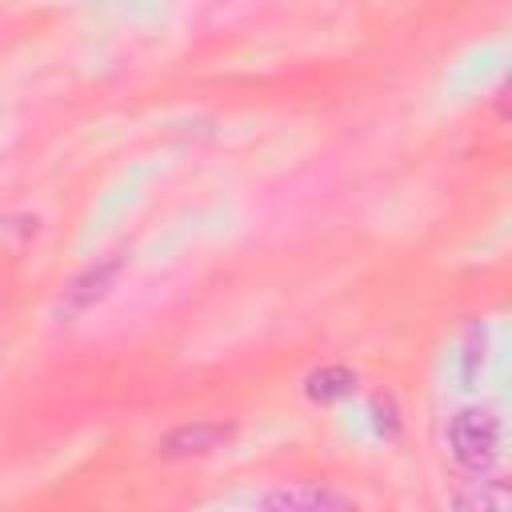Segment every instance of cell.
<instances>
[{
	"label": "cell",
	"mask_w": 512,
	"mask_h": 512,
	"mask_svg": "<svg viewBox=\"0 0 512 512\" xmlns=\"http://www.w3.org/2000/svg\"><path fill=\"white\" fill-rule=\"evenodd\" d=\"M448 444H452V456H456L464 468L480 472V468H488V464L496 460L500 428H496V420L484 416V412H460V416L448 424Z\"/></svg>",
	"instance_id": "obj_1"
},
{
	"label": "cell",
	"mask_w": 512,
	"mask_h": 512,
	"mask_svg": "<svg viewBox=\"0 0 512 512\" xmlns=\"http://www.w3.org/2000/svg\"><path fill=\"white\" fill-rule=\"evenodd\" d=\"M228 436V428H220V424H192V428H180V432H172L168 436V452L172 456H180V452H208L216 440H224Z\"/></svg>",
	"instance_id": "obj_2"
},
{
	"label": "cell",
	"mask_w": 512,
	"mask_h": 512,
	"mask_svg": "<svg viewBox=\"0 0 512 512\" xmlns=\"http://www.w3.org/2000/svg\"><path fill=\"white\" fill-rule=\"evenodd\" d=\"M264 504H276V508H344L348 500L336 496V492H276V496H264Z\"/></svg>",
	"instance_id": "obj_3"
}]
</instances>
